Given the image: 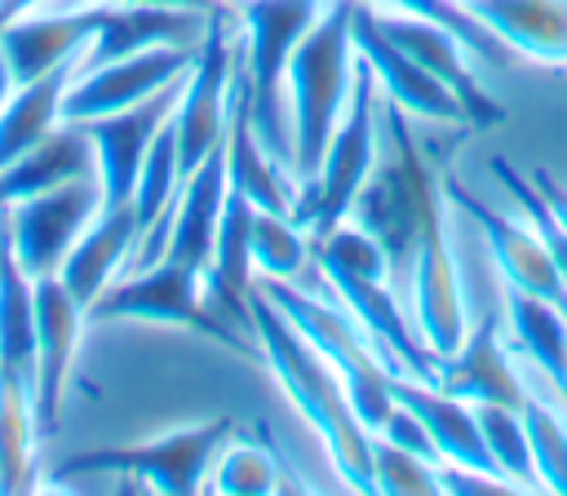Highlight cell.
I'll use <instances>...</instances> for the list:
<instances>
[{
  "mask_svg": "<svg viewBox=\"0 0 567 496\" xmlns=\"http://www.w3.org/2000/svg\"><path fill=\"white\" fill-rule=\"evenodd\" d=\"M248 323L257 337L261 359L270 363L275 381L284 385V394L292 399V407L315 425V434L323 438L332 469L341 474L346 487L354 492H372V430L354 416L350 394L337 376V368L306 341V332L261 292V283L248 297Z\"/></svg>",
  "mask_w": 567,
  "mask_h": 496,
  "instance_id": "obj_1",
  "label": "cell"
},
{
  "mask_svg": "<svg viewBox=\"0 0 567 496\" xmlns=\"http://www.w3.org/2000/svg\"><path fill=\"white\" fill-rule=\"evenodd\" d=\"M354 0H328L323 13L301 35L288 62V120H292V177L297 186L315 177L328 137L346 111L354 84Z\"/></svg>",
  "mask_w": 567,
  "mask_h": 496,
  "instance_id": "obj_2",
  "label": "cell"
},
{
  "mask_svg": "<svg viewBox=\"0 0 567 496\" xmlns=\"http://www.w3.org/2000/svg\"><path fill=\"white\" fill-rule=\"evenodd\" d=\"M328 0H239V80L248 93L252 128L292 168V120H288V62L323 13Z\"/></svg>",
  "mask_w": 567,
  "mask_h": 496,
  "instance_id": "obj_3",
  "label": "cell"
},
{
  "mask_svg": "<svg viewBox=\"0 0 567 496\" xmlns=\"http://www.w3.org/2000/svg\"><path fill=\"white\" fill-rule=\"evenodd\" d=\"M261 292L306 332V341L337 368L346 394H350V407L354 416L377 430L390 407H394V390H390V359L377 350V341L359 328V319L341 306V301H328L319 292H306L297 279H257Z\"/></svg>",
  "mask_w": 567,
  "mask_h": 496,
  "instance_id": "obj_4",
  "label": "cell"
},
{
  "mask_svg": "<svg viewBox=\"0 0 567 496\" xmlns=\"http://www.w3.org/2000/svg\"><path fill=\"white\" fill-rule=\"evenodd\" d=\"M89 319H146V323H173V328H190L235 354H252L257 337L248 323L230 319L221 306L208 301V288H204V275L173 261V257H159V261H146V266H133L124 270L93 306H89Z\"/></svg>",
  "mask_w": 567,
  "mask_h": 496,
  "instance_id": "obj_5",
  "label": "cell"
},
{
  "mask_svg": "<svg viewBox=\"0 0 567 496\" xmlns=\"http://www.w3.org/2000/svg\"><path fill=\"white\" fill-rule=\"evenodd\" d=\"M359 53V49H354ZM377 124H381V102H377V75L372 66L359 58L354 62V84L346 97V111L328 137V151L315 168L310 182L297 186V204L292 217L310 230L323 235L328 226H337L341 217H350L354 195L363 190V182L377 168Z\"/></svg>",
  "mask_w": 567,
  "mask_h": 496,
  "instance_id": "obj_6",
  "label": "cell"
},
{
  "mask_svg": "<svg viewBox=\"0 0 567 496\" xmlns=\"http://www.w3.org/2000/svg\"><path fill=\"white\" fill-rule=\"evenodd\" d=\"M239 425L230 416L217 421H199V425H182L168 434H155L146 443H120V447H89L66 456L53 469V483H71V478H97V474H120L128 483L168 492V496H186L199 492L208 483L213 456L217 447L235 434Z\"/></svg>",
  "mask_w": 567,
  "mask_h": 496,
  "instance_id": "obj_7",
  "label": "cell"
},
{
  "mask_svg": "<svg viewBox=\"0 0 567 496\" xmlns=\"http://www.w3.org/2000/svg\"><path fill=\"white\" fill-rule=\"evenodd\" d=\"M408 310L416 332L434 354H447L461 345L470 319H465V292H461V270L452 257L447 239V195L443 177L430 173L421 195H416V235H412V261H408Z\"/></svg>",
  "mask_w": 567,
  "mask_h": 496,
  "instance_id": "obj_8",
  "label": "cell"
},
{
  "mask_svg": "<svg viewBox=\"0 0 567 496\" xmlns=\"http://www.w3.org/2000/svg\"><path fill=\"white\" fill-rule=\"evenodd\" d=\"M235 62H239V44H235V22L230 9L217 4L208 13L204 40L195 49V62L182 80L177 93V111H173V133H177V155H182V173L199 168L221 142H226V124H230V97H235Z\"/></svg>",
  "mask_w": 567,
  "mask_h": 496,
  "instance_id": "obj_9",
  "label": "cell"
},
{
  "mask_svg": "<svg viewBox=\"0 0 567 496\" xmlns=\"http://www.w3.org/2000/svg\"><path fill=\"white\" fill-rule=\"evenodd\" d=\"M97 208H102L97 177H75L53 190L0 204V230H4L18 266L31 279H40V275H58L62 257L84 235V226L97 217Z\"/></svg>",
  "mask_w": 567,
  "mask_h": 496,
  "instance_id": "obj_10",
  "label": "cell"
},
{
  "mask_svg": "<svg viewBox=\"0 0 567 496\" xmlns=\"http://www.w3.org/2000/svg\"><path fill=\"white\" fill-rule=\"evenodd\" d=\"M195 49L155 44V49H142V53H124V58H111L102 66L75 71V80L66 84V97H62V120L84 124V120L124 111L133 102H146L151 93H159L164 84H173V80H182L190 71Z\"/></svg>",
  "mask_w": 567,
  "mask_h": 496,
  "instance_id": "obj_11",
  "label": "cell"
},
{
  "mask_svg": "<svg viewBox=\"0 0 567 496\" xmlns=\"http://www.w3.org/2000/svg\"><path fill=\"white\" fill-rule=\"evenodd\" d=\"M350 31H354V49L359 58L372 66L377 75V93H385V102H394L399 111L416 115V120H434V124H452V128H465V106L461 97L434 75L425 71L416 58H408L377 22V9L368 0H354V18H350Z\"/></svg>",
  "mask_w": 567,
  "mask_h": 496,
  "instance_id": "obj_12",
  "label": "cell"
},
{
  "mask_svg": "<svg viewBox=\"0 0 567 496\" xmlns=\"http://www.w3.org/2000/svg\"><path fill=\"white\" fill-rule=\"evenodd\" d=\"M443 195H447V204H456L461 213H470V221L483 230L487 252H492L496 270L505 275V283H514V288H523L532 297H545V301H554L567 314V283H563V275H558V266H554L540 230L523 213L509 217V213L492 208L487 199H478L456 177H443Z\"/></svg>",
  "mask_w": 567,
  "mask_h": 496,
  "instance_id": "obj_13",
  "label": "cell"
},
{
  "mask_svg": "<svg viewBox=\"0 0 567 496\" xmlns=\"http://www.w3.org/2000/svg\"><path fill=\"white\" fill-rule=\"evenodd\" d=\"M372 9H377V4H372ZM377 22H381V31H385L408 58H416L425 71H434V75L461 97L465 120H470L474 128H492V124L505 120V106L487 93V84L478 80L474 53L461 44V35H456L452 27H443V22H434V18H421V13H403V9H377Z\"/></svg>",
  "mask_w": 567,
  "mask_h": 496,
  "instance_id": "obj_14",
  "label": "cell"
},
{
  "mask_svg": "<svg viewBox=\"0 0 567 496\" xmlns=\"http://www.w3.org/2000/svg\"><path fill=\"white\" fill-rule=\"evenodd\" d=\"M106 4H80V0H44L0 27V53L18 84L40 80L66 62H80L84 44L93 40Z\"/></svg>",
  "mask_w": 567,
  "mask_h": 496,
  "instance_id": "obj_15",
  "label": "cell"
},
{
  "mask_svg": "<svg viewBox=\"0 0 567 496\" xmlns=\"http://www.w3.org/2000/svg\"><path fill=\"white\" fill-rule=\"evenodd\" d=\"M182 80H186V75H182ZM182 80L164 84V89L151 93L146 102H133V106H124V111L84 120V133H89V142H93V164H97L102 204H128V199H133L142 159H146L155 133H159V128L173 120V111H177Z\"/></svg>",
  "mask_w": 567,
  "mask_h": 496,
  "instance_id": "obj_16",
  "label": "cell"
},
{
  "mask_svg": "<svg viewBox=\"0 0 567 496\" xmlns=\"http://www.w3.org/2000/svg\"><path fill=\"white\" fill-rule=\"evenodd\" d=\"M84 319H89V310L66 292V283L58 275H40L35 279V372H31V403H35V421H40V434L44 438L62 421V399H66V381H71V368H75Z\"/></svg>",
  "mask_w": 567,
  "mask_h": 496,
  "instance_id": "obj_17",
  "label": "cell"
},
{
  "mask_svg": "<svg viewBox=\"0 0 567 496\" xmlns=\"http://www.w3.org/2000/svg\"><path fill=\"white\" fill-rule=\"evenodd\" d=\"M439 390L465 399V403H505V407H523L532 399V390L523 385L501 332H496V314H478L461 345L439 354V368H434V381Z\"/></svg>",
  "mask_w": 567,
  "mask_h": 496,
  "instance_id": "obj_18",
  "label": "cell"
},
{
  "mask_svg": "<svg viewBox=\"0 0 567 496\" xmlns=\"http://www.w3.org/2000/svg\"><path fill=\"white\" fill-rule=\"evenodd\" d=\"M133 252H137V217H133V204H102L97 217L84 226V235L62 257L58 279L89 310L128 270Z\"/></svg>",
  "mask_w": 567,
  "mask_h": 496,
  "instance_id": "obj_19",
  "label": "cell"
},
{
  "mask_svg": "<svg viewBox=\"0 0 567 496\" xmlns=\"http://www.w3.org/2000/svg\"><path fill=\"white\" fill-rule=\"evenodd\" d=\"M226 177H230V190H239L257 208L292 213V204H297L292 168L252 128V111H248V93H244V80H239V62H235V97H230V124H226Z\"/></svg>",
  "mask_w": 567,
  "mask_h": 496,
  "instance_id": "obj_20",
  "label": "cell"
},
{
  "mask_svg": "<svg viewBox=\"0 0 567 496\" xmlns=\"http://www.w3.org/2000/svg\"><path fill=\"white\" fill-rule=\"evenodd\" d=\"M390 390H394L399 403H408V407L421 416V425L430 430V438H434V447H439V461L474 465V469L501 474V469L492 465L487 443H483L474 403H465V399H456V394H447V390H439V385H430V381H421V376H408V372H394V376H390Z\"/></svg>",
  "mask_w": 567,
  "mask_h": 496,
  "instance_id": "obj_21",
  "label": "cell"
},
{
  "mask_svg": "<svg viewBox=\"0 0 567 496\" xmlns=\"http://www.w3.org/2000/svg\"><path fill=\"white\" fill-rule=\"evenodd\" d=\"M465 9L509 53L567 66V0H470Z\"/></svg>",
  "mask_w": 567,
  "mask_h": 496,
  "instance_id": "obj_22",
  "label": "cell"
},
{
  "mask_svg": "<svg viewBox=\"0 0 567 496\" xmlns=\"http://www.w3.org/2000/svg\"><path fill=\"white\" fill-rule=\"evenodd\" d=\"M75 177H97L93 142H89L84 124L62 120L49 137H40L31 151H22L13 164L0 168V204H13V199H27V195H40V190H53V186L75 182Z\"/></svg>",
  "mask_w": 567,
  "mask_h": 496,
  "instance_id": "obj_23",
  "label": "cell"
},
{
  "mask_svg": "<svg viewBox=\"0 0 567 496\" xmlns=\"http://www.w3.org/2000/svg\"><path fill=\"white\" fill-rule=\"evenodd\" d=\"M80 62H66L40 80H27L9 93V102L0 106V168L13 164L22 151H31L40 137H49L62 124V97L66 84L75 80Z\"/></svg>",
  "mask_w": 567,
  "mask_h": 496,
  "instance_id": "obj_24",
  "label": "cell"
},
{
  "mask_svg": "<svg viewBox=\"0 0 567 496\" xmlns=\"http://www.w3.org/2000/svg\"><path fill=\"white\" fill-rule=\"evenodd\" d=\"M35 372V279L18 266L0 230V376L31 385Z\"/></svg>",
  "mask_w": 567,
  "mask_h": 496,
  "instance_id": "obj_25",
  "label": "cell"
},
{
  "mask_svg": "<svg viewBox=\"0 0 567 496\" xmlns=\"http://www.w3.org/2000/svg\"><path fill=\"white\" fill-rule=\"evenodd\" d=\"M505 319L514 328L518 350L545 372V381L567 399V314L545 301L532 297L514 283H505Z\"/></svg>",
  "mask_w": 567,
  "mask_h": 496,
  "instance_id": "obj_26",
  "label": "cell"
},
{
  "mask_svg": "<svg viewBox=\"0 0 567 496\" xmlns=\"http://www.w3.org/2000/svg\"><path fill=\"white\" fill-rule=\"evenodd\" d=\"M182 155H177V133H173V120L155 133V142H151V151H146V159H142V173H137V186H133V217H137V252H133V261L151 248V239L159 235V226H164V217H168V208H173V199H177V190H182ZM128 261V266H133Z\"/></svg>",
  "mask_w": 567,
  "mask_h": 496,
  "instance_id": "obj_27",
  "label": "cell"
},
{
  "mask_svg": "<svg viewBox=\"0 0 567 496\" xmlns=\"http://www.w3.org/2000/svg\"><path fill=\"white\" fill-rule=\"evenodd\" d=\"M40 421L31 403V385L18 376H0V492L35 487V447Z\"/></svg>",
  "mask_w": 567,
  "mask_h": 496,
  "instance_id": "obj_28",
  "label": "cell"
},
{
  "mask_svg": "<svg viewBox=\"0 0 567 496\" xmlns=\"http://www.w3.org/2000/svg\"><path fill=\"white\" fill-rule=\"evenodd\" d=\"M204 487L226 492V496H266V492H275L279 487V461L266 443V430H261V438H248V434L235 430L217 447Z\"/></svg>",
  "mask_w": 567,
  "mask_h": 496,
  "instance_id": "obj_29",
  "label": "cell"
},
{
  "mask_svg": "<svg viewBox=\"0 0 567 496\" xmlns=\"http://www.w3.org/2000/svg\"><path fill=\"white\" fill-rule=\"evenodd\" d=\"M315 261L310 230L292 213L257 208L252 217V266L261 279H297Z\"/></svg>",
  "mask_w": 567,
  "mask_h": 496,
  "instance_id": "obj_30",
  "label": "cell"
},
{
  "mask_svg": "<svg viewBox=\"0 0 567 496\" xmlns=\"http://www.w3.org/2000/svg\"><path fill=\"white\" fill-rule=\"evenodd\" d=\"M474 412H478V430H483V443H487V452H492V465H496L514 487H540V483H536V465H532V447H527L523 407L474 403Z\"/></svg>",
  "mask_w": 567,
  "mask_h": 496,
  "instance_id": "obj_31",
  "label": "cell"
},
{
  "mask_svg": "<svg viewBox=\"0 0 567 496\" xmlns=\"http://www.w3.org/2000/svg\"><path fill=\"white\" fill-rule=\"evenodd\" d=\"M523 425H527V447H532L536 483L545 492L567 496V416L532 394L523 403Z\"/></svg>",
  "mask_w": 567,
  "mask_h": 496,
  "instance_id": "obj_32",
  "label": "cell"
},
{
  "mask_svg": "<svg viewBox=\"0 0 567 496\" xmlns=\"http://www.w3.org/2000/svg\"><path fill=\"white\" fill-rule=\"evenodd\" d=\"M368 4H377V9H403V13H421V18H434V22H443V27H452L456 35H461V44L474 53V62L478 66H505L514 53L470 13V9H461V4H452V0H368Z\"/></svg>",
  "mask_w": 567,
  "mask_h": 496,
  "instance_id": "obj_33",
  "label": "cell"
},
{
  "mask_svg": "<svg viewBox=\"0 0 567 496\" xmlns=\"http://www.w3.org/2000/svg\"><path fill=\"white\" fill-rule=\"evenodd\" d=\"M372 492H390V496H434L439 487V465L372 434Z\"/></svg>",
  "mask_w": 567,
  "mask_h": 496,
  "instance_id": "obj_34",
  "label": "cell"
},
{
  "mask_svg": "<svg viewBox=\"0 0 567 496\" xmlns=\"http://www.w3.org/2000/svg\"><path fill=\"white\" fill-rule=\"evenodd\" d=\"M487 173L505 186V195H509V204L540 230V239H545V248H549V257H554V266H558V275H563V283H567V230L554 221V213L545 208V199L536 195V186H532V177L523 173V168H514L505 155H492L487 159Z\"/></svg>",
  "mask_w": 567,
  "mask_h": 496,
  "instance_id": "obj_35",
  "label": "cell"
},
{
  "mask_svg": "<svg viewBox=\"0 0 567 496\" xmlns=\"http://www.w3.org/2000/svg\"><path fill=\"white\" fill-rule=\"evenodd\" d=\"M372 434H381V438H390V443H399V447H408V452H416V456H425V461H434V465H439V447H434L430 430H425V425H421V416H416L408 403H399V399H394L390 416H385Z\"/></svg>",
  "mask_w": 567,
  "mask_h": 496,
  "instance_id": "obj_36",
  "label": "cell"
},
{
  "mask_svg": "<svg viewBox=\"0 0 567 496\" xmlns=\"http://www.w3.org/2000/svg\"><path fill=\"white\" fill-rule=\"evenodd\" d=\"M527 177H532V186H536V195L545 199V208L554 213V221H558V226L567 230V186H563V182H558V177H554L549 168H532Z\"/></svg>",
  "mask_w": 567,
  "mask_h": 496,
  "instance_id": "obj_37",
  "label": "cell"
},
{
  "mask_svg": "<svg viewBox=\"0 0 567 496\" xmlns=\"http://www.w3.org/2000/svg\"><path fill=\"white\" fill-rule=\"evenodd\" d=\"M18 89V80H13V71H9V62H4V53H0V106L9 102V93Z\"/></svg>",
  "mask_w": 567,
  "mask_h": 496,
  "instance_id": "obj_38",
  "label": "cell"
},
{
  "mask_svg": "<svg viewBox=\"0 0 567 496\" xmlns=\"http://www.w3.org/2000/svg\"><path fill=\"white\" fill-rule=\"evenodd\" d=\"M452 4H461V9H465V4H470V0H452Z\"/></svg>",
  "mask_w": 567,
  "mask_h": 496,
  "instance_id": "obj_39",
  "label": "cell"
},
{
  "mask_svg": "<svg viewBox=\"0 0 567 496\" xmlns=\"http://www.w3.org/2000/svg\"><path fill=\"white\" fill-rule=\"evenodd\" d=\"M221 4H226V0H221ZM230 4H239V0H230Z\"/></svg>",
  "mask_w": 567,
  "mask_h": 496,
  "instance_id": "obj_40",
  "label": "cell"
},
{
  "mask_svg": "<svg viewBox=\"0 0 567 496\" xmlns=\"http://www.w3.org/2000/svg\"><path fill=\"white\" fill-rule=\"evenodd\" d=\"M0 4H4V0H0Z\"/></svg>",
  "mask_w": 567,
  "mask_h": 496,
  "instance_id": "obj_41",
  "label": "cell"
}]
</instances>
